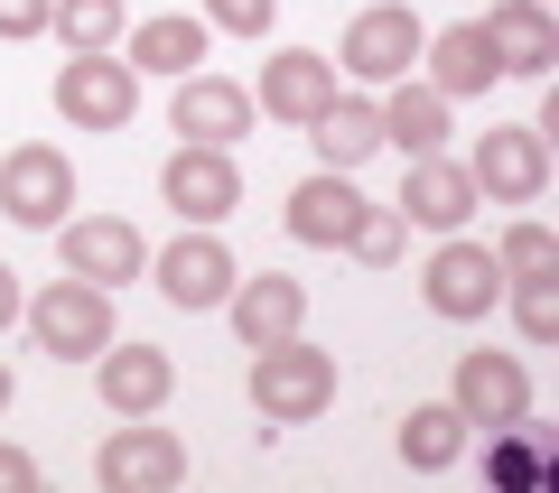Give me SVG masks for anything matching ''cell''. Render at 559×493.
Masks as SVG:
<instances>
[{
	"label": "cell",
	"instance_id": "obj_1",
	"mask_svg": "<svg viewBox=\"0 0 559 493\" xmlns=\"http://www.w3.org/2000/svg\"><path fill=\"white\" fill-rule=\"evenodd\" d=\"M336 400V354L308 336H280V345H252V410L280 419V429H299Z\"/></svg>",
	"mask_w": 559,
	"mask_h": 493
},
{
	"label": "cell",
	"instance_id": "obj_2",
	"mask_svg": "<svg viewBox=\"0 0 559 493\" xmlns=\"http://www.w3.org/2000/svg\"><path fill=\"white\" fill-rule=\"evenodd\" d=\"M28 316V336H38V354H66V363H94L103 345H112V289H94V279H47L38 289V308H20Z\"/></svg>",
	"mask_w": 559,
	"mask_h": 493
},
{
	"label": "cell",
	"instance_id": "obj_3",
	"mask_svg": "<svg viewBox=\"0 0 559 493\" xmlns=\"http://www.w3.org/2000/svg\"><path fill=\"white\" fill-rule=\"evenodd\" d=\"M466 178H476L485 205H540V187H550V131H540V121L485 131L476 158H466Z\"/></svg>",
	"mask_w": 559,
	"mask_h": 493
},
{
	"label": "cell",
	"instance_id": "obj_4",
	"mask_svg": "<svg viewBox=\"0 0 559 493\" xmlns=\"http://www.w3.org/2000/svg\"><path fill=\"white\" fill-rule=\"evenodd\" d=\"M0 215L20 224V233H47V224H66L75 215V158L66 149H10L0 158Z\"/></svg>",
	"mask_w": 559,
	"mask_h": 493
},
{
	"label": "cell",
	"instance_id": "obj_5",
	"mask_svg": "<svg viewBox=\"0 0 559 493\" xmlns=\"http://www.w3.org/2000/svg\"><path fill=\"white\" fill-rule=\"evenodd\" d=\"M57 112L75 121V131H121V121L140 112V75H131V57H112V47H94V57H66V65H57Z\"/></svg>",
	"mask_w": 559,
	"mask_h": 493
},
{
	"label": "cell",
	"instance_id": "obj_6",
	"mask_svg": "<svg viewBox=\"0 0 559 493\" xmlns=\"http://www.w3.org/2000/svg\"><path fill=\"white\" fill-rule=\"evenodd\" d=\"M419 298H429L439 316H457V326H476V316H495V298H503L495 242H466V233H448L439 252H429V270H419Z\"/></svg>",
	"mask_w": 559,
	"mask_h": 493
},
{
	"label": "cell",
	"instance_id": "obj_7",
	"mask_svg": "<svg viewBox=\"0 0 559 493\" xmlns=\"http://www.w3.org/2000/svg\"><path fill=\"white\" fill-rule=\"evenodd\" d=\"M159 196L178 205L187 224H224V215L242 205V168H234V149L178 140V149H168V168H159Z\"/></svg>",
	"mask_w": 559,
	"mask_h": 493
},
{
	"label": "cell",
	"instance_id": "obj_8",
	"mask_svg": "<svg viewBox=\"0 0 559 493\" xmlns=\"http://www.w3.org/2000/svg\"><path fill=\"white\" fill-rule=\"evenodd\" d=\"M419 47H429V28L411 20V0H373L355 28H345V75L364 84H401L419 65Z\"/></svg>",
	"mask_w": 559,
	"mask_h": 493
},
{
	"label": "cell",
	"instance_id": "obj_9",
	"mask_svg": "<svg viewBox=\"0 0 559 493\" xmlns=\"http://www.w3.org/2000/svg\"><path fill=\"white\" fill-rule=\"evenodd\" d=\"M94 484H112V493H178L187 484V447L168 429H112L94 447Z\"/></svg>",
	"mask_w": 559,
	"mask_h": 493
},
{
	"label": "cell",
	"instance_id": "obj_10",
	"mask_svg": "<svg viewBox=\"0 0 559 493\" xmlns=\"http://www.w3.org/2000/svg\"><path fill=\"white\" fill-rule=\"evenodd\" d=\"M150 270H159V298H168V308H187V316H197V308H224V289L242 279V270H234V252L215 242V224L178 233L159 261H150Z\"/></svg>",
	"mask_w": 559,
	"mask_h": 493
},
{
	"label": "cell",
	"instance_id": "obj_11",
	"mask_svg": "<svg viewBox=\"0 0 559 493\" xmlns=\"http://www.w3.org/2000/svg\"><path fill=\"white\" fill-rule=\"evenodd\" d=\"M57 233H66V270L94 279V289H121V279L150 270V242H140V224H121V215H66Z\"/></svg>",
	"mask_w": 559,
	"mask_h": 493
},
{
	"label": "cell",
	"instance_id": "obj_12",
	"mask_svg": "<svg viewBox=\"0 0 559 493\" xmlns=\"http://www.w3.org/2000/svg\"><path fill=\"white\" fill-rule=\"evenodd\" d=\"M448 400L466 410V429H522L532 419V373H522V354H457Z\"/></svg>",
	"mask_w": 559,
	"mask_h": 493
},
{
	"label": "cell",
	"instance_id": "obj_13",
	"mask_svg": "<svg viewBox=\"0 0 559 493\" xmlns=\"http://www.w3.org/2000/svg\"><path fill=\"white\" fill-rule=\"evenodd\" d=\"M476 178H466V158L448 149H419L411 178H401V224H429V233H466V215H476Z\"/></svg>",
	"mask_w": 559,
	"mask_h": 493
},
{
	"label": "cell",
	"instance_id": "obj_14",
	"mask_svg": "<svg viewBox=\"0 0 559 493\" xmlns=\"http://www.w3.org/2000/svg\"><path fill=\"white\" fill-rule=\"evenodd\" d=\"M94 382H103V410L159 419L168 392H178V363H168L159 345H103V354H94Z\"/></svg>",
	"mask_w": 559,
	"mask_h": 493
},
{
	"label": "cell",
	"instance_id": "obj_15",
	"mask_svg": "<svg viewBox=\"0 0 559 493\" xmlns=\"http://www.w3.org/2000/svg\"><path fill=\"white\" fill-rule=\"evenodd\" d=\"M168 131L178 140H205V149H234L252 131V94L224 75H178V103H168Z\"/></svg>",
	"mask_w": 559,
	"mask_h": 493
},
{
	"label": "cell",
	"instance_id": "obj_16",
	"mask_svg": "<svg viewBox=\"0 0 559 493\" xmlns=\"http://www.w3.org/2000/svg\"><path fill=\"white\" fill-rule=\"evenodd\" d=\"M326 103H336V57H318V47H289V57L261 65V112H271V121L308 131Z\"/></svg>",
	"mask_w": 559,
	"mask_h": 493
},
{
	"label": "cell",
	"instance_id": "obj_17",
	"mask_svg": "<svg viewBox=\"0 0 559 493\" xmlns=\"http://www.w3.org/2000/svg\"><path fill=\"white\" fill-rule=\"evenodd\" d=\"M224 316H234V336L242 345H280V336H299V316H308V289L289 270H252L224 289Z\"/></svg>",
	"mask_w": 559,
	"mask_h": 493
},
{
	"label": "cell",
	"instance_id": "obj_18",
	"mask_svg": "<svg viewBox=\"0 0 559 493\" xmlns=\"http://www.w3.org/2000/svg\"><path fill=\"white\" fill-rule=\"evenodd\" d=\"M364 224V196H355V178L345 168H318L308 187H289V233L299 242H318V252H345V233Z\"/></svg>",
	"mask_w": 559,
	"mask_h": 493
},
{
	"label": "cell",
	"instance_id": "obj_19",
	"mask_svg": "<svg viewBox=\"0 0 559 493\" xmlns=\"http://www.w3.org/2000/svg\"><path fill=\"white\" fill-rule=\"evenodd\" d=\"M485 47H495L503 75H550V65H559L550 0H513V10H495V20H485Z\"/></svg>",
	"mask_w": 559,
	"mask_h": 493
},
{
	"label": "cell",
	"instance_id": "obj_20",
	"mask_svg": "<svg viewBox=\"0 0 559 493\" xmlns=\"http://www.w3.org/2000/svg\"><path fill=\"white\" fill-rule=\"evenodd\" d=\"M419 57H429V84H439L448 103H457V94H485V84H503L495 47H485V20H457V28H439V38L419 47Z\"/></svg>",
	"mask_w": 559,
	"mask_h": 493
},
{
	"label": "cell",
	"instance_id": "obj_21",
	"mask_svg": "<svg viewBox=\"0 0 559 493\" xmlns=\"http://www.w3.org/2000/svg\"><path fill=\"white\" fill-rule=\"evenodd\" d=\"M373 112H382V149H401V158H419V149H439V140H448V94H439V84L401 75Z\"/></svg>",
	"mask_w": 559,
	"mask_h": 493
},
{
	"label": "cell",
	"instance_id": "obj_22",
	"mask_svg": "<svg viewBox=\"0 0 559 493\" xmlns=\"http://www.w3.org/2000/svg\"><path fill=\"white\" fill-rule=\"evenodd\" d=\"M205 38H215L205 20H187V10H159V20H140V28H131V75H197Z\"/></svg>",
	"mask_w": 559,
	"mask_h": 493
},
{
	"label": "cell",
	"instance_id": "obj_23",
	"mask_svg": "<svg viewBox=\"0 0 559 493\" xmlns=\"http://www.w3.org/2000/svg\"><path fill=\"white\" fill-rule=\"evenodd\" d=\"M308 140H318V158H326V168H345V178H355L364 158L382 149V112H373V103H355V94H336L318 121H308Z\"/></svg>",
	"mask_w": 559,
	"mask_h": 493
},
{
	"label": "cell",
	"instance_id": "obj_24",
	"mask_svg": "<svg viewBox=\"0 0 559 493\" xmlns=\"http://www.w3.org/2000/svg\"><path fill=\"white\" fill-rule=\"evenodd\" d=\"M401 456H411V474H448L466 456V410L457 400H419V410L401 419Z\"/></svg>",
	"mask_w": 559,
	"mask_h": 493
},
{
	"label": "cell",
	"instance_id": "obj_25",
	"mask_svg": "<svg viewBox=\"0 0 559 493\" xmlns=\"http://www.w3.org/2000/svg\"><path fill=\"white\" fill-rule=\"evenodd\" d=\"M47 28H57L75 57H94V47H121V0H57V10H47Z\"/></svg>",
	"mask_w": 559,
	"mask_h": 493
},
{
	"label": "cell",
	"instance_id": "obj_26",
	"mask_svg": "<svg viewBox=\"0 0 559 493\" xmlns=\"http://www.w3.org/2000/svg\"><path fill=\"white\" fill-rule=\"evenodd\" d=\"M495 270H503V279H540V270H559V233H550V224H532V215H522V224H503Z\"/></svg>",
	"mask_w": 559,
	"mask_h": 493
},
{
	"label": "cell",
	"instance_id": "obj_27",
	"mask_svg": "<svg viewBox=\"0 0 559 493\" xmlns=\"http://www.w3.org/2000/svg\"><path fill=\"white\" fill-rule=\"evenodd\" d=\"M513 326H522V345H559V270L513 279Z\"/></svg>",
	"mask_w": 559,
	"mask_h": 493
},
{
	"label": "cell",
	"instance_id": "obj_28",
	"mask_svg": "<svg viewBox=\"0 0 559 493\" xmlns=\"http://www.w3.org/2000/svg\"><path fill=\"white\" fill-rule=\"evenodd\" d=\"M401 242H411L401 205H364V224L345 233V252H355V261H373V270H392V261H401Z\"/></svg>",
	"mask_w": 559,
	"mask_h": 493
},
{
	"label": "cell",
	"instance_id": "obj_29",
	"mask_svg": "<svg viewBox=\"0 0 559 493\" xmlns=\"http://www.w3.org/2000/svg\"><path fill=\"white\" fill-rule=\"evenodd\" d=\"M280 20V0H205V28H234V38H261Z\"/></svg>",
	"mask_w": 559,
	"mask_h": 493
},
{
	"label": "cell",
	"instance_id": "obj_30",
	"mask_svg": "<svg viewBox=\"0 0 559 493\" xmlns=\"http://www.w3.org/2000/svg\"><path fill=\"white\" fill-rule=\"evenodd\" d=\"M57 0H0V38H38Z\"/></svg>",
	"mask_w": 559,
	"mask_h": 493
},
{
	"label": "cell",
	"instance_id": "obj_31",
	"mask_svg": "<svg viewBox=\"0 0 559 493\" xmlns=\"http://www.w3.org/2000/svg\"><path fill=\"white\" fill-rule=\"evenodd\" d=\"M495 484H540V447H495Z\"/></svg>",
	"mask_w": 559,
	"mask_h": 493
},
{
	"label": "cell",
	"instance_id": "obj_32",
	"mask_svg": "<svg viewBox=\"0 0 559 493\" xmlns=\"http://www.w3.org/2000/svg\"><path fill=\"white\" fill-rule=\"evenodd\" d=\"M0 493H38V456H20V447H0Z\"/></svg>",
	"mask_w": 559,
	"mask_h": 493
},
{
	"label": "cell",
	"instance_id": "obj_33",
	"mask_svg": "<svg viewBox=\"0 0 559 493\" xmlns=\"http://www.w3.org/2000/svg\"><path fill=\"white\" fill-rule=\"evenodd\" d=\"M20 308H28V298H20V270L0 261V326H20Z\"/></svg>",
	"mask_w": 559,
	"mask_h": 493
},
{
	"label": "cell",
	"instance_id": "obj_34",
	"mask_svg": "<svg viewBox=\"0 0 559 493\" xmlns=\"http://www.w3.org/2000/svg\"><path fill=\"white\" fill-rule=\"evenodd\" d=\"M0 410H10V363H0Z\"/></svg>",
	"mask_w": 559,
	"mask_h": 493
},
{
	"label": "cell",
	"instance_id": "obj_35",
	"mask_svg": "<svg viewBox=\"0 0 559 493\" xmlns=\"http://www.w3.org/2000/svg\"><path fill=\"white\" fill-rule=\"evenodd\" d=\"M495 10H513V0H495Z\"/></svg>",
	"mask_w": 559,
	"mask_h": 493
}]
</instances>
